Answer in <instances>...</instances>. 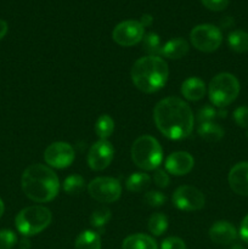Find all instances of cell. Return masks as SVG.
Instances as JSON below:
<instances>
[{
	"instance_id": "obj_19",
	"label": "cell",
	"mask_w": 248,
	"mask_h": 249,
	"mask_svg": "<svg viewBox=\"0 0 248 249\" xmlns=\"http://www.w3.org/2000/svg\"><path fill=\"white\" fill-rule=\"evenodd\" d=\"M198 135L208 142H218L224 136V129L215 122H207L198 125Z\"/></svg>"
},
{
	"instance_id": "obj_32",
	"label": "cell",
	"mask_w": 248,
	"mask_h": 249,
	"mask_svg": "<svg viewBox=\"0 0 248 249\" xmlns=\"http://www.w3.org/2000/svg\"><path fill=\"white\" fill-rule=\"evenodd\" d=\"M201 2L212 11H223L229 5V0H201Z\"/></svg>"
},
{
	"instance_id": "obj_13",
	"label": "cell",
	"mask_w": 248,
	"mask_h": 249,
	"mask_svg": "<svg viewBox=\"0 0 248 249\" xmlns=\"http://www.w3.org/2000/svg\"><path fill=\"white\" fill-rule=\"evenodd\" d=\"M194 157L184 151L172 153L165 160V169L173 175H186L194 168Z\"/></svg>"
},
{
	"instance_id": "obj_18",
	"label": "cell",
	"mask_w": 248,
	"mask_h": 249,
	"mask_svg": "<svg viewBox=\"0 0 248 249\" xmlns=\"http://www.w3.org/2000/svg\"><path fill=\"white\" fill-rule=\"evenodd\" d=\"M122 249H158L157 243L151 236L135 233L123 241Z\"/></svg>"
},
{
	"instance_id": "obj_20",
	"label": "cell",
	"mask_w": 248,
	"mask_h": 249,
	"mask_svg": "<svg viewBox=\"0 0 248 249\" xmlns=\"http://www.w3.org/2000/svg\"><path fill=\"white\" fill-rule=\"evenodd\" d=\"M74 249H101V238L95 231H83L77 237Z\"/></svg>"
},
{
	"instance_id": "obj_1",
	"label": "cell",
	"mask_w": 248,
	"mask_h": 249,
	"mask_svg": "<svg viewBox=\"0 0 248 249\" xmlns=\"http://www.w3.org/2000/svg\"><path fill=\"white\" fill-rule=\"evenodd\" d=\"M153 119L158 130L170 140L186 139L194 129V113L179 97H167L156 105Z\"/></svg>"
},
{
	"instance_id": "obj_16",
	"label": "cell",
	"mask_w": 248,
	"mask_h": 249,
	"mask_svg": "<svg viewBox=\"0 0 248 249\" xmlns=\"http://www.w3.org/2000/svg\"><path fill=\"white\" fill-rule=\"evenodd\" d=\"M182 96L190 101H198L206 94V85L199 78H189L181 85Z\"/></svg>"
},
{
	"instance_id": "obj_37",
	"label": "cell",
	"mask_w": 248,
	"mask_h": 249,
	"mask_svg": "<svg viewBox=\"0 0 248 249\" xmlns=\"http://www.w3.org/2000/svg\"><path fill=\"white\" fill-rule=\"evenodd\" d=\"M7 28H9V27H7L6 21H4V19H0V40H1L5 36H6Z\"/></svg>"
},
{
	"instance_id": "obj_27",
	"label": "cell",
	"mask_w": 248,
	"mask_h": 249,
	"mask_svg": "<svg viewBox=\"0 0 248 249\" xmlns=\"http://www.w3.org/2000/svg\"><path fill=\"white\" fill-rule=\"evenodd\" d=\"M228 114L226 111H221L218 112L214 107L209 106V105H206L204 107H202L201 109L198 111V114H197V121L198 123H207V122H214V119L216 117H225Z\"/></svg>"
},
{
	"instance_id": "obj_24",
	"label": "cell",
	"mask_w": 248,
	"mask_h": 249,
	"mask_svg": "<svg viewBox=\"0 0 248 249\" xmlns=\"http://www.w3.org/2000/svg\"><path fill=\"white\" fill-rule=\"evenodd\" d=\"M168 229V219L164 214L155 213L150 216L148 220V230L152 235L160 236L167 231Z\"/></svg>"
},
{
	"instance_id": "obj_17",
	"label": "cell",
	"mask_w": 248,
	"mask_h": 249,
	"mask_svg": "<svg viewBox=\"0 0 248 249\" xmlns=\"http://www.w3.org/2000/svg\"><path fill=\"white\" fill-rule=\"evenodd\" d=\"M187 53H189V44L182 38L172 39L160 49V53L170 60H177V58L184 57Z\"/></svg>"
},
{
	"instance_id": "obj_8",
	"label": "cell",
	"mask_w": 248,
	"mask_h": 249,
	"mask_svg": "<svg viewBox=\"0 0 248 249\" xmlns=\"http://www.w3.org/2000/svg\"><path fill=\"white\" fill-rule=\"evenodd\" d=\"M90 196L101 203H113L121 197V182L113 178H96L88 185Z\"/></svg>"
},
{
	"instance_id": "obj_11",
	"label": "cell",
	"mask_w": 248,
	"mask_h": 249,
	"mask_svg": "<svg viewBox=\"0 0 248 249\" xmlns=\"http://www.w3.org/2000/svg\"><path fill=\"white\" fill-rule=\"evenodd\" d=\"M74 150L67 142H53L44 152V160L50 167L63 169L74 160Z\"/></svg>"
},
{
	"instance_id": "obj_28",
	"label": "cell",
	"mask_w": 248,
	"mask_h": 249,
	"mask_svg": "<svg viewBox=\"0 0 248 249\" xmlns=\"http://www.w3.org/2000/svg\"><path fill=\"white\" fill-rule=\"evenodd\" d=\"M109 219H111V211L108 208L102 207V208L92 212L91 216H90V223L94 228H102L108 223Z\"/></svg>"
},
{
	"instance_id": "obj_9",
	"label": "cell",
	"mask_w": 248,
	"mask_h": 249,
	"mask_svg": "<svg viewBox=\"0 0 248 249\" xmlns=\"http://www.w3.org/2000/svg\"><path fill=\"white\" fill-rule=\"evenodd\" d=\"M173 203L180 211H199L204 206V196L197 187L184 185L175 190Z\"/></svg>"
},
{
	"instance_id": "obj_40",
	"label": "cell",
	"mask_w": 248,
	"mask_h": 249,
	"mask_svg": "<svg viewBox=\"0 0 248 249\" xmlns=\"http://www.w3.org/2000/svg\"><path fill=\"white\" fill-rule=\"evenodd\" d=\"M232 249H245V248H243L241 245H235V246H233V247H232Z\"/></svg>"
},
{
	"instance_id": "obj_12",
	"label": "cell",
	"mask_w": 248,
	"mask_h": 249,
	"mask_svg": "<svg viewBox=\"0 0 248 249\" xmlns=\"http://www.w3.org/2000/svg\"><path fill=\"white\" fill-rule=\"evenodd\" d=\"M114 150L111 142L107 140H99L90 147L88 153V164L92 170H104L111 164Z\"/></svg>"
},
{
	"instance_id": "obj_14",
	"label": "cell",
	"mask_w": 248,
	"mask_h": 249,
	"mask_svg": "<svg viewBox=\"0 0 248 249\" xmlns=\"http://www.w3.org/2000/svg\"><path fill=\"white\" fill-rule=\"evenodd\" d=\"M229 185L235 194L248 196V162L237 163L229 173Z\"/></svg>"
},
{
	"instance_id": "obj_31",
	"label": "cell",
	"mask_w": 248,
	"mask_h": 249,
	"mask_svg": "<svg viewBox=\"0 0 248 249\" xmlns=\"http://www.w3.org/2000/svg\"><path fill=\"white\" fill-rule=\"evenodd\" d=\"M233 119L241 128H248V107L241 106L233 111Z\"/></svg>"
},
{
	"instance_id": "obj_33",
	"label": "cell",
	"mask_w": 248,
	"mask_h": 249,
	"mask_svg": "<svg viewBox=\"0 0 248 249\" xmlns=\"http://www.w3.org/2000/svg\"><path fill=\"white\" fill-rule=\"evenodd\" d=\"M160 249H186L185 242L179 237H168L160 245Z\"/></svg>"
},
{
	"instance_id": "obj_39",
	"label": "cell",
	"mask_w": 248,
	"mask_h": 249,
	"mask_svg": "<svg viewBox=\"0 0 248 249\" xmlns=\"http://www.w3.org/2000/svg\"><path fill=\"white\" fill-rule=\"evenodd\" d=\"M2 214H4V202L0 198V218L2 216Z\"/></svg>"
},
{
	"instance_id": "obj_25",
	"label": "cell",
	"mask_w": 248,
	"mask_h": 249,
	"mask_svg": "<svg viewBox=\"0 0 248 249\" xmlns=\"http://www.w3.org/2000/svg\"><path fill=\"white\" fill-rule=\"evenodd\" d=\"M85 189V181L80 175H70L63 181V190L68 195H79Z\"/></svg>"
},
{
	"instance_id": "obj_2",
	"label": "cell",
	"mask_w": 248,
	"mask_h": 249,
	"mask_svg": "<svg viewBox=\"0 0 248 249\" xmlns=\"http://www.w3.org/2000/svg\"><path fill=\"white\" fill-rule=\"evenodd\" d=\"M21 185L26 196L38 203L53 201L60 190L57 175L43 164L29 165L22 174Z\"/></svg>"
},
{
	"instance_id": "obj_30",
	"label": "cell",
	"mask_w": 248,
	"mask_h": 249,
	"mask_svg": "<svg viewBox=\"0 0 248 249\" xmlns=\"http://www.w3.org/2000/svg\"><path fill=\"white\" fill-rule=\"evenodd\" d=\"M17 243V237L11 230H0V249H11Z\"/></svg>"
},
{
	"instance_id": "obj_10",
	"label": "cell",
	"mask_w": 248,
	"mask_h": 249,
	"mask_svg": "<svg viewBox=\"0 0 248 249\" xmlns=\"http://www.w3.org/2000/svg\"><path fill=\"white\" fill-rule=\"evenodd\" d=\"M145 32L139 21L128 19L117 24L113 29L112 38L121 46H133L142 40Z\"/></svg>"
},
{
	"instance_id": "obj_29",
	"label": "cell",
	"mask_w": 248,
	"mask_h": 249,
	"mask_svg": "<svg viewBox=\"0 0 248 249\" xmlns=\"http://www.w3.org/2000/svg\"><path fill=\"white\" fill-rule=\"evenodd\" d=\"M143 201L150 207H162L167 201V197L159 191H148L143 197Z\"/></svg>"
},
{
	"instance_id": "obj_35",
	"label": "cell",
	"mask_w": 248,
	"mask_h": 249,
	"mask_svg": "<svg viewBox=\"0 0 248 249\" xmlns=\"http://www.w3.org/2000/svg\"><path fill=\"white\" fill-rule=\"evenodd\" d=\"M240 236L246 243H248V214L245 216V219L242 220V223H241Z\"/></svg>"
},
{
	"instance_id": "obj_6",
	"label": "cell",
	"mask_w": 248,
	"mask_h": 249,
	"mask_svg": "<svg viewBox=\"0 0 248 249\" xmlns=\"http://www.w3.org/2000/svg\"><path fill=\"white\" fill-rule=\"evenodd\" d=\"M51 212L41 206H32L22 209L16 216V228L23 236H34L45 230L51 223Z\"/></svg>"
},
{
	"instance_id": "obj_23",
	"label": "cell",
	"mask_w": 248,
	"mask_h": 249,
	"mask_svg": "<svg viewBox=\"0 0 248 249\" xmlns=\"http://www.w3.org/2000/svg\"><path fill=\"white\" fill-rule=\"evenodd\" d=\"M113 129L114 122L111 117L107 116V114H102L97 118L96 124H95V131L101 140H106L113 133Z\"/></svg>"
},
{
	"instance_id": "obj_22",
	"label": "cell",
	"mask_w": 248,
	"mask_h": 249,
	"mask_svg": "<svg viewBox=\"0 0 248 249\" xmlns=\"http://www.w3.org/2000/svg\"><path fill=\"white\" fill-rule=\"evenodd\" d=\"M229 46L236 53L248 51V33L245 31H233L228 36Z\"/></svg>"
},
{
	"instance_id": "obj_21",
	"label": "cell",
	"mask_w": 248,
	"mask_h": 249,
	"mask_svg": "<svg viewBox=\"0 0 248 249\" xmlns=\"http://www.w3.org/2000/svg\"><path fill=\"white\" fill-rule=\"evenodd\" d=\"M151 178L145 173H134L125 182L126 189L130 192H142L150 186Z\"/></svg>"
},
{
	"instance_id": "obj_36",
	"label": "cell",
	"mask_w": 248,
	"mask_h": 249,
	"mask_svg": "<svg viewBox=\"0 0 248 249\" xmlns=\"http://www.w3.org/2000/svg\"><path fill=\"white\" fill-rule=\"evenodd\" d=\"M139 22H140L141 26H142L143 28H145V27H148V26H151V24H152L153 17L151 16V15L145 14V15H142V16H141L140 21H139Z\"/></svg>"
},
{
	"instance_id": "obj_4",
	"label": "cell",
	"mask_w": 248,
	"mask_h": 249,
	"mask_svg": "<svg viewBox=\"0 0 248 249\" xmlns=\"http://www.w3.org/2000/svg\"><path fill=\"white\" fill-rule=\"evenodd\" d=\"M131 158L141 169L153 170L162 162V147L155 138L142 135L136 139L131 146Z\"/></svg>"
},
{
	"instance_id": "obj_7",
	"label": "cell",
	"mask_w": 248,
	"mask_h": 249,
	"mask_svg": "<svg viewBox=\"0 0 248 249\" xmlns=\"http://www.w3.org/2000/svg\"><path fill=\"white\" fill-rule=\"evenodd\" d=\"M190 40L197 50L212 53L220 46L223 41V34L220 29L213 24H199L191 31Z\"/></svg>"
},
{
	"instance_id": "obj_5",
	"label": "cell",
	"mask_w": 248,
	"mask_h": 249,
	"mask_svg": "<svg viewBox=\"0 0 248 249\" xmlns=\"http://www.w3.org/2000/svg\"><path fill=\"white\" fill-rule=\"evenodd\" d=\"M240 94V83L230 73H219L209 83L208 95L212 104L224 108L236 100Z\"/></svg>"
},
{
	"instance_id": "obj_26",
	"label": "cell",
	"mask_w": 248,
	"mask_h": 249,
	"mask_svg": "<svg viewBox=\"0 0 248 249\" xmlns=\"http://www.w3.org/2000/svg\"><path fill=\"white\" fill-rule=\"evenodd\" d=\"M142 48L146 53H151V55H155V53H160V40H159V36H157L156 33H148L146 36H143L142 38Z\"/></svg>"
},
{
	"instance_id": "obj_3",
	"label": "cell",
	"mask_w": 248,
	"mask_h": 249,
	"mask_svg": "<svg viewBox=\"0 0 248 249\" xmlns=\"http://www.w3.org/2000/svg\"><path fill=\"white\" fill-rule=\"evenodd\" d=\"M168 65L157 55L141 57L131 68V80L134 85L146 94L162 89L168 80Z\"/></svg>"
},
{
	"instance_id": "obj_38",
	"label": "cell",
	"mask_w": 248,
	"mask_h": 249,
	"mask_svg": "<svg viewBox=\"0 0 248 249\" xmlns=\"http://www.w3.org/2000/svg\"><path fill=\"white\" fill-rule=\"evenodd\" d=\"M29 247H31V243H29V241L26 240V238L19 242V249H29Z\"/></svg>"
},
{
	"instance_id": "obj_34",
	"label": "cell",
	"mask_w": 248,
	"mask_h": 249,
	"mask_svg": "<svg viewBox=\"0 0 248 249\" xmlns=\"http://www.w3.org/2000/svg\"><path fill=\"white\" fill-rule=\"evenodd\" d=\"M153 181H155V184L158 187L164 189V187H167L169 185V177H168V174L164 170H156L155 175H153Z\"/></svg>"
},
{
	"instance_id": "obj_15",
	"label": "cell",
	"mask_w": 248,
	"mask_h": 249,
	"mask_svg": "<svg viewBox=\"0 0 248 249\" xmlns=\"http://www.w3.org/2000/svg\"><path fill=\"white\" fill-rule=\"evenodd\" d=\"M209 237L218 245H230L237 238V231L229 221H216L209 229Z\"/></svg>"
}]
</instances>
